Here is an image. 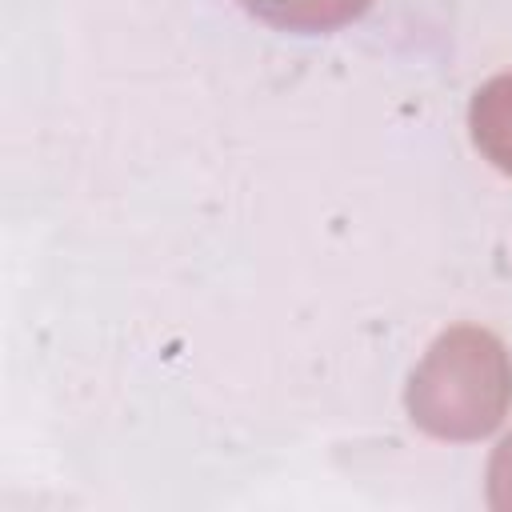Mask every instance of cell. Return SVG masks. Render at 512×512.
<instances>
[{"label":"cell","instance_id":"cell-1","mask_svg":"<svg viewBox=\"0 0 512 512\" xmlns=\"http://www.w3.org/2000/svg\"><path fill=\"white\" fill-rule=\"evenodd\" d=\"M408 420L436 440H484L512 412V352L480 324L444 328L404 388Z\"/></svg>","mask_w":512,"mask_h":512},{"label":"cell","instance_id":"cell-2","mask_svg":"<svg viewBox=\"0 0 512 512\" xmlns=\"http://www.w3.org/2000/svg\"><path fill=\"white\" fill-rule=\"evenodd\" d=\"M468 132L476 152L504 176H512V72L484 80L468 104Z\"/></svg>","mask_w":512,"mask_h":512},{"label":"cell","instance_id":"cell-3","mask_svg":"<svg viewBox=\"0 0 512 512\" xmlns=\"http://www.w3.org/2000/svg\"><path fill=\"white\" fill-rule=\"evenodd\" d=\"M240 4L256 20L284 32H300V36L336 32L372 8V0H240Z\"/></svg>","mask_w":512,"mask_h":512},{"label":"cell","instance_id":"cell-4","mask_svg":"<svg viewBox=\"0 0 512 512\" xmlns=\"http://www.w3.org/2000/svg\"><path fill=\"white\" fill-rule=\"evenodd\" d=\"M484 496H488V508L496 512H512V432L492 448L488 456V476H484Z\"/></svg>","mask_w":512,"mask_h":512}]
</instances>
